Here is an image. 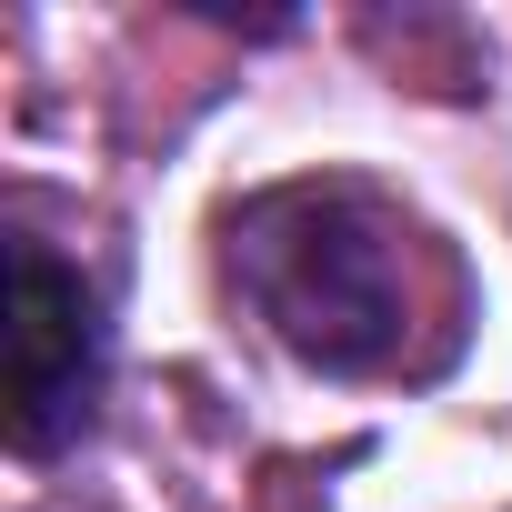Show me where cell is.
<instances>
[{"label": "cell", "mask_w": 512, "mask_h": 512, "mask_svg": "<svg viewBox=\"0 0 512 512\" xmlns=\"http://www.w3.org/2000/svg\"><path fill=\"white\" fill-rule=\"evenodd\" d=\"M231 282L312 372H382L412 332V231L352 181H282L231 211Z\"/></svg>", "instance_id": "1"}, {"label": "cell", "mask_w": 512, "mask_h": 512, "mask_svg": "<svg viewBox=\"0 0 512 512\" xmlns=\"http://www.w3.org/2000/svg\"><path fill=\"white\" fill-rule=\"evenodd\" d=\"M101 292L51 262L41 241H11V442L41 462L61 442H81L91 402H101Z\"/></svg>", "instance_id": "2"}]
</instances>
